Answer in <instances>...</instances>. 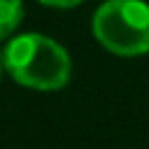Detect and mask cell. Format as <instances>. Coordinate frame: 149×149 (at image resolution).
I'll return each mask as SVG.
<instances>
[{"label":"cell","mask_w":149,"mask_h":149,"mask_svg":"<svg viewBox=\"0 0 149 149\" xmlns=\"http://www.w3.org/2000/svg\"><path fill=\"white\" fill-rule=\"evenodd\" d=\"M2 63L21 86L37 91L63 88L70 79V56L65 49L35 33L14 37L2 54Z\"/></svg>","instance_id":"obj_1"},{"label":"cell","mask_w":149,"mask_h":149,"mask_svg":"<svg viewBox=\"0 0 149 149\" xmlns=\"http://www.w3.org/2000/svg\"><path fill=\"white\" fill-rule=\"evenodd\" d=\"M98 42L119 56L149 51V5L142 0H107L93 16Z\"/></svg>","instance_id":"obj_2"},{"label":"cell","mask_w":149,"mask_h":149,"mask_svg":"<svg viewBox=\"0 0 149 149\" xmlns=\"http://www.w3.org/2000/svg\"><path fill=\"white\" fill-rule=\"evenodd\" d=\"M23 19V2L21 0H0V40L9 37Z\"/></svg>","instance_id":"obj_3"},{"label":"cell","mask_w":149,"mask_h":149,"mask_svg":"<svg viewBox=\"0 0 149 149\" xmlns=\"http://www.w3.org/2000/svg\"><path fill=\"white\" fill-rule=\"evenodd\" d=\"M42 5H49V7H74L84 0H40Z\"/></svg>","instance_id":"obj_4"},{"label":"cell","mask_w":149,"mask_h":149,"mask_svg":"<svg viewBox=\"0 0 149 149\" xmlns=\"http://www.w3.org/2000/svg\"><path fill=\"white\" fill-rule=\"evenodd\" d=\"M2 68H5V63H2V54H0V74H2Z\"/></svg>","instance_id":"obj_5"}]
</instances>
